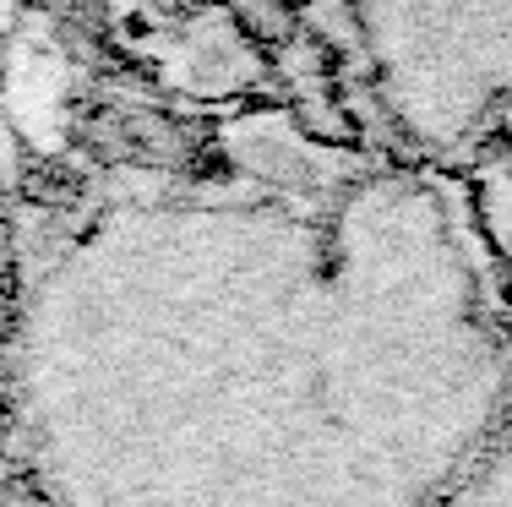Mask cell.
Here are the masks:
<instances>
[{
  "instance_id": "cell-1",
  "label": "cell",
  "mask_w": 512,
  "mask_h": 507,
  "mask_svg": "<svg viewBox=\"0 0 512 507\" xmlns=\"http://www.w3.org/2000/svg\"><path fill=\"white\" fill-rule=\"evenodd\" d=\"M202 11V6H197ZM115 0L0 219V448L44 502H453L512 295L442 180Z\"/></svg>"
},
{
  "instance_id": "cell-2",
  "label": "cell",
  "mask_w": 512,
  "mask_h": 507,
  "mask_svg": "<svg viewBox=\"0 0 512 507\" xmlns=\"http://www.w3.org/2000/svg\"><path fill=\"white\" fill-rule=\"evenodd\" d=\"M300 33L344 120L453 191L512 295V0H300Z\"/></svg>"
},
{
  "instance_id": "cell-3",
  "label": "cell",
  "mask_w": 512,
  "mask_h": 507,
  "mask_svg": "<svg viewBox=\"0 0 512 507\" xmlns=\"http://www.w3.org/2000/svg\"><path fill=\"white\" fill-rule=\"evenodd\" d=\"M109 0H0V219L28 175L33 153L60 115L82 50L99 28ZM0 497L11 491L6 448H0Z\"/></svg>"
},
{
  "instance_id": "cell-4",
  "label": "cell",
  "mask_w": 512,
  "mask_h": 507,
  "mask_svg": "<svg viewBox=\"0 0 512 507\" xmlns=\"http://www.w3.org/2000/svg\"><path fill=\"white\" fill-rule=\"evenodd\" d=\"M453 502H512V388H507V404L496 415V426L485 431L474 464L463 469Z\"/></svg>"
}]
</instances>
